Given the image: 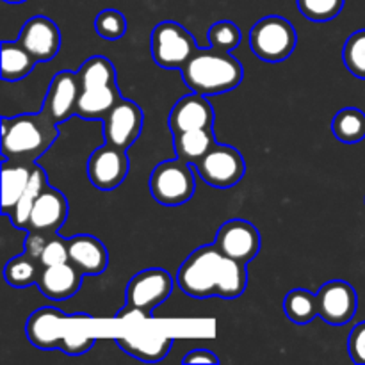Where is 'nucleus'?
Wrapping results in <instances>:
<instances>
[{"instance_id":"obj_33","label":"nucleus","mask_w":365,"mask_h":365,"mask_svg":"<svg viewBox=\"0 0 365 365\" xmlns=\"http://www.w3.org/2000/svg\"><path fill=\"white\" fill-rule=\"evenodd\" d=\"M39 262L43 266H53V264H63L70 262V257H68V241L61 237L59 234H50L48 241H46L45 250H43L41 257H39Z\"/></svg>"},{"instance_id":"obj_30","label":"nucleus","mask_w":365,"mask_h":365,"mask_svg":"<svg viewBox=\"0 0 365 365\" xmlns=\"http://www.w3.org/2000/svg\"><path fill=\"white\" fill-rule=\"evenodd\" d=\"M342 56L348 70L356 77L365 78V29L349 36Z\"/></svg>"},{"instance_id":"obj_37","label":"nucleus","mask_w":365,"mask_h":365,"mask_svg":"<svg viewBox=\"0 0 365 365\" xmlns=\"http://www.w3.org/2000/svg\"><path fill=\"white\" fill-rule=\"evenodd\" d=\"M184 364H220V359L209 349H192L184 356Z\"/></svg>"},{"instance_id":"obj_21","label":"nucleus","mask_w":365,"mask_h":365,"mask_svg":"<svg viewBox=\"0 0 365 365\" xmlns=\"http://www.w3.org/2000/svg\"><path fill=\"white\" fill-rule=\"evenodd\" d=\"M34 164L4 160L2 166V214L11 216L18 200L24 195L31 180Z\"/></svg>"},{"instance_id":"obj_38","label":"nucleus","mask_w":365,"mask_h":365,"mask_svg":"<svg viewBox=\"0 0 365 365\" xmlns=\"http://www.w3.org/2000/svg\"><path fill=\"white\" fill-rule=\"evenodd\" d=\"M4 2H9V4H20V2H25V0H4Z\"/></svg>"},{"instance_id":"obj_3","label":"nucleus","mask_w":365,"mask_h":365,"mask_svg":"<svg viewBox=\"0 0 365 365\" xmlns=\"http://www.w3.org/2000/svg\"><path fill=\"white\" fill-rule=\"evenodd\" d=\"M180 71L185 86L192 93L205 96L232 91L245 77L241 63L230 52H223L214 46L196 50Z\"/></svg>"},{"instance_id":"obj_26","label":"nucleus","mask_w":365,"mask_h":365,"mask_svg":"<svg viewBox=\"0 0 365 365\" xmlns=\"http://www.w3.org/2000/svg\"><path fill=\"white\" fill-rule=\"evenodd\" d=\"M285 316L296 324H309L316 316H319L317 294L305 289H294L284 299Z\"/></svg>"},{"instance_id":"obj_36","label":"nucleus","mask_w":365,"mask_h":365,"mask_svg":"<svg viewBox=\"0 0 365 365\" xmlns=\"http://www.w3.org/2000/svg\"><path fill=\"white\" fill-rule=\"evenodd\" d=\"M48 235L50 234H43V232L29 230V235L25 237V253L39 260L43 250H45L46 241H48Z\"/></svg>"},{"instance_id":"obj_8","label":"nucleus","mask_w":365,"mask_h":365,"mask_svg":"<svg viewBox=\"0 0 365 365\" xmlns=\"http://www.w3.org/2000/svg\"><path fill=\"white\" fill-rule=\"evenodd\" d=\"M173 291V280L164 269H145L127 285V305L152 316L153 309L164 303Z\"/></svg>"},{"instance_id":"obj_6","label":"nucleus","mask_w":365,"mask_h":365,"mask_svg":"<svg viewBox=\"0 0 365 365\" xmlns=\"http://www.w3.org/2000/svg\"><path fill=\"white\" fill-rule=\"evenodd\" d=\"M196 50L191 32L177 21H163L152 31V57L160 68L182 70Z\"/></svg>"},{"instance_id":"obj_4","label":"nucleus","mask_w":365,"mask_h":365,"mask_svg":"<svg viewBox=\"0 0 365 365\" xmlns=\"http://www.w3.org/2000/svg\"><path fill=\"white\" fill-rule=\"evenodd\" d=\"M296 31L289 20L282 16H266L250 31V46L259 59L267 63L284 61L294 52Z\"/></svg>"},{"instance_id":"obj_22","label":"nucleus","mask_w":365,"mask_h":365,"mask_svg":"<svg viewBox=\"0 0 365 365\" xmlns=\"http://www.w3.org/2000/svg\"><path fill=\"white\" fill-rule=\"evenodd\" d=\"M214 145H216V135H214L212 127L196 128V130L175 134L173 139V146L178 159L192 164H196L200 159H203V157L207 155V152H209Z\"/></svg>"},{"instance_id":"obj_23","label":"nucleus","mask_w":365,"mask_h":365,"mask_svg":"<svg viewBox=\"0 0 365 365\" xmlns=\"http://www.w3.org/2000/svg\"><path fill=\"white\" fill-rule=\"evenodd\" d=\"M36 59L20 41H2V78L9 82L21 81L34 70Z\"/></svg>"},{"instance_id":"obj_13","label":"nucleus","mask_w":365,"mask_h":365,"mask_svg":"<svg viewBox=\"0 0 365 365\" xmlns=\"http://www.w3.org/2000/svg\"><path fill=\"white\" fill-rule=\"evenodd\" d=\"M78 96H81L78 75L71 73V71H61L50 82L43 110L59 125L77 114Z\"/></svg>"},{"instance_id":"obj_31","label":"nucleus","mask_w":365,"mask_h":365,"mask_svg":"<svg viewBox=\"0 0 365 365\" xmlns=\"http://www.w3.org/2000/svg\"><path fill=\"white\" fill-rule=\"evenodd\" d=\"M299 11L312 21L334 20L344 7V0H296Z\"/></svg>"},{"instance_id":"obj_18","label":"nucleus","mask_w":365,"mask_h":365,"mask_svg":"<svg viewBox=\"0 0 365 365\" xmlns=\"http://www.w3.org/2000/svg\"><path fill=\"white\" fill-rule=\"evenodd\" d=\"M68 317L52 307L36 310L27 321V337L34 346L43 349L59 348L61 341L66 335L63 334L64 321Z\"/></svg>"},{"instance_id":"obj_12","label":"nucleus","mask_w":365,"mask_h":365,"mask_svg":"<svg viewBox=\"0 0 365 365\" xmlns=\"http://www.w3.org/2000/svg\"><path fill=\"white\" fill-rule=\"evenodd\" d=\"M319 316L331 327H342L353 319L359 307L356 292L348 282L331 280L317 292Z\"/></svg>"},{"instance_id":"obj_17","label":"nucleus","mask_w":365,"mask_h":365,"mask_svg":"<svg viewBox=\"0 0 365 365\" xmlns=\"http://www.w3.org/2000/svg\"><path fill=\"white\" fill-rule=\"evenodd\" d=\"M82 277L84 273L78 271L71 262L43 266L38 278V287L46 298L63 302L77 294L82 285Z\"/></svg>"},{"instance_id":"obj_34","label":"nucleus","mask_w":365,"mask_h":365,"mask_svg":"<svg viewBox=\"0 0 365 365\" xmlns=\"http://www.w3.org/2000/svg\"><path fill=\"white\" fill-rule=\"evenodd\" d=\"M348 348L353 362L359 365H365V321L364 323L356 324L351 330Z\"/></svg>"},{"instance_id":"obj_27","label":"nucleus","mask_w":365,"mask_h":365,"mask_svg":"<svg viewBox=\"0 0 365 365\" xmlns=\"http://www.w3.org/2000/svg\"><path fill=\"white\" fill-rule=\"evenodd\" d=\"M41 269L43 264L38 259L24 253V255L14 257L7 262L4 277H6L7 284L13 285V287H27V285L38 284Z\"/></svg>"},{"instance_id":"obj_19","label":"nucleus","mask_w":365,"mask_h":365,"mask_svg":"<svg viewBox=\"0 0 365 365\" xmlns=\"http://www.w3.org/2000/svg\"><path fill=\"white\" fill-rule=\"evenodd\" d=\"M70 262L84 274H100L107 267V250L96 237L88 234L68 239Z\"/></svg>"},{"instance_id":"obj_35","label":"nucleus","mask_w":365,"mask_h":365,"mask_svg":"<svg viewBox=\"0 0 365 365\" xmlns=\"http://www.w3.org/2000/svg\"><path fill=\"white\" fill-rule=\"evenodd\" d=\"M95 344V339L86 337V335H78V337H64L61 341L59 348L63 349L68 355H82V353H88L89 349Z\"/></svg>"},{"instance_id":"obj_15","label":"nucleus","mask_w":365,"mask_h":365,"mask_svg":"<svg viewBox=\"0 0 365 365\" xmlns=\"http://www.w3.org/2000/svg\"><path fill=\"white\" fill-rule=\"evenodd\" d=\"M168 125L173 135L196 128H210L214 127V109L205 95L200 93L185 95L171 109Z\"/></svg>"},{"instance_id":"obj_2","label":"nucleus","mask_w":365,"mask_h":365,"mask_svg":"<svg viewBox=\"0 0 365 365\" xmlns=\"http://www.w3.org/2000/svg\"><path fill=\"white\" fill-rule=\"evenodd\" d=\"M59 138L57 123L45 113L21 114L2 120L4 160L34 164Z\"/></svg>"},{"instance_id":"obj_14","label":"nucleus","mask_w":365,"mask_h":365,"mask_svg":"<svg viewBox=\"0 0 365 365\" xmlns=\"http://www.w3.org/2000/svg\"><path fill=\"white\" fill-rule=\"evenodd\" d=\"M18 41L36 59V63L50 61L61 48V32L46 16H34L24 25Z\"/></svg>"},{"instance_id":"obj_7","label":"nucleus","mask_w":365,"mask_h":365,"mask_svg":"<svg viewBox=\"0 0 365 365\" xmlns=\"http://www.w3.org/2000/svg\"><path fill=\"white\" fill-rule=\"evenodd\" d=\"M200 177L212 187L227 189L245 177L246 164L241 153L228 145H214L203 159L195 164Z\"/></svg>"},{"instance_id":"obj_29","label":"nucleus","mask_w":365,"mask_h":365,"mask_svg":"<svg viewBox=\"0 0 365 365\" xmlns=\"http://www.w3.org/2000/svg\"><path fill=\"white\" fill-rule=\"evenodd\" d=\"M95 31L100 38L118 41L127 32V20L123 14L116 9H103L95 18Z\"/></svg>"},{"instance_id":"obj_9","label":"nucleus","mask_w":365,"mask_h":365,"mask_svg":"<svg viewBox=\"0 0 365 365\" xmlns=\"http://www.w3.org/2000/svg\"><path fill=\"white\" fill-rule=\"evenodd\" d=\"M102 121L107 145L128 150L141 134L143 110L138 103L121 98Z\"/></svg>"},{"instance_id":"obj_25","label":"nucleus","mask_w":365,"mask_h":365,"mask_svg":"<svg viewBox=\"0 0 365 365\" xmlns=\"http://www.w3.org/2000/svg\"><path fill=\"white\" fill-rule=\"evenodd\" d=\"M335 138L342 143H360L365 139V114L355 107H346L335 114L331 121Z\"/></svg>"},{"instance_id":"obj_10","label":"nucleus","mask_w":365,"mask_h":365,"mask_svg":"<svg viewBox=\"0 0 365 365\" xmlns=\"http://www.w3.org/2000/svg\"><path fill=\"white\" fill-rule=\"evenodd\" d=\"M130 160L123 148L113 145H103L91 153L88 163L89 180L102 191H110L121 185L127 178Z\"/></svg>"},{"instance_id":"obj_16","label":"nucleus","mask_w":365,"mask_h":365,"mask_svg":"<svg viewBox=\"0 0 365 365\" xmlns=\"http://www.w3.org/2000/svg\"><path fill=\"white\" fill-rule=\"evenodd\" d=\"M68 216V202L57 189L46 185L45 191L38 196L29 217L27 230L56 234L61 230Z\"/></svg>"},{"instance_id":"obj_20","label":"nucleus","mask_w":365,"mask_h":365,"mask_svg":"<svg viewBox=\"0 0 365 365\" xmlns=\"http://www.w3.org/2000/svg\"><path fill=\"white\" fill-rule=\"evenodd\" d=\"M120 100L121 95L116 84L81 88L77 116L84 118V120H103Z\"/></svg>"},{"instance_id":"obj_1","label":"nucleus","mask_w":365,"mask_h":365,"mask_svg":"<svg viewBox=\"0 0 365 365\" xmlns=\"http://www.w3.org/2000/svg\"><path fill=\"white\" fill-rule=\"evenodd\" d=\"M177 282L192 298H239L246 291V264L223 255L216 245L195 250L178 269Z\"/></svg>"},{"instance_id":"obj_28","label":"nucleus","mask_w":365,"mask_h":365,"mask_svg":"<svg viewBox=\"0 0 365 365\" xmlns=\"http://www.w3.org/2000/svg\"><path fill=\"white\" fill-rule=\"evenodd\" d=\"M118 346L123 349L127 355L135 356L145 362H159L170 351L173 339H145V341H128V339H116Z\"/></svg>"},{"instance_id":"obj_24","label":"nucleus","mask_w":365,"mask_h":365,"mask_svg":"<svg viewBox=\"0 0 365 365\" xmlns=\"http://www.w3.org/2000/svg\"><path fill=\"white\" fill-rule=\"evenodd\" d=\"M46 185H48V180H46L45 171H43L39 166L32 168V175H31V180H29V185L25 187L24 195H21V198L18 200L16 207H14V210L9 216L14 227L25 228V230H27L32 207H34L38 196L45 191Z\"/></svg>"},{"instance_id":"obj_11","label":"nucleus","mask_w":365,"mask_h":365,"mask_svg":"<svg viewBox=\"0 0 365 365\" xmlns=\"http://www.w3.org/2000/svg\"><path fill=\"white\" fill-rule=\"evenodd\" d=\"M214 245L223 255L248 264L260 250V234L250 221L230 220L217 230Z\"/></svg>"},{"instance_id":"obj_32","label":"nucleus","mask_w":365,"mask_h":365,"mask_svg":"<svg viewBox=\"0 0 365 365\" xmlns=\"http://www.w3.org/2000/svg\"><path fill=\"white\" fill-rule=\"evenodd\" d=\"M209 43L214 48L232 52L241 43V31L234 21H217L209 29Z\"/></svg>"},{"instance_id":"obj_5","label":"nucleus","mask_w":365,"mask_h":365,"mask_svg":"<svg viewBox=\"0 0 365 365\" xmlns=\"http://www.w3.org/2000/svg\"><path fill=\"white\" fill-rule=\"evenodd\" d=\"M150 191L159 203L182 205L195 195V177L185 160H164L150 175Z\"/></svg>"}]
</instances>
